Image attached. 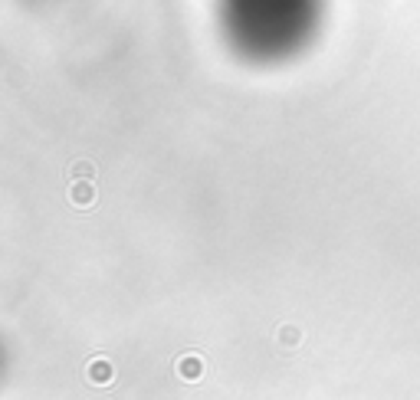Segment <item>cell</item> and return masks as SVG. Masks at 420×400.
<instances>
[{"mask_svg": "<svg viewBox=\"0 0 420 400\" xmlns=\"http://www.w3.org/2000/svg\"><path fill=\"white\" fill-rule=\"evenodd\" d=\"M112 361H102V358H96V361L89 364V381L92 384H109L112 381Z\"/></svg>", "mask_w": 420, "mask_h": 400, "instance_id": "cell-1", "label": "cell"}, {"mask_svg": "<svg viewBox=\"0 0 420 400\" xmlns=\"http://www.w3.org/2000/svg\"><path fill=\"white\" fill-rule=\"evenodd\" d=\"M283 342H286V344H296V332H283Z\"/></svg>", "mask_w": 420, "mask_h": 400, "instance_id": "cell-4", "label": "cell"}, {"mask_svg": "<svg viewBox=\"0 0 420 400\" xmlns=\"http://www.w3.org/2000/svg\"><path fill=\"white\" fill-rule=\"evenodd\" d=\"M73 200H76V204H82V207H86L89 200H92V187H73Z\"/></svg>", "mask_w": 420, "mask_h": 400, "instance_id": "cell-3", "label": "cell"}, {"mask_svg": "<svg viewBox=\"0 0 420 400\" xmlns=\"http://www.w3.org/2000/svg\"><path fill=\"white\" fill-rule=\"evenodd\" d=\"M201 358H197V354H187V358H181V364H178V374H181V377H201Z\"/></svg>", "mask_w": 420, "mask_h": 400, "instance_id": "cell-2", "label": "cell"}]
</instances>
